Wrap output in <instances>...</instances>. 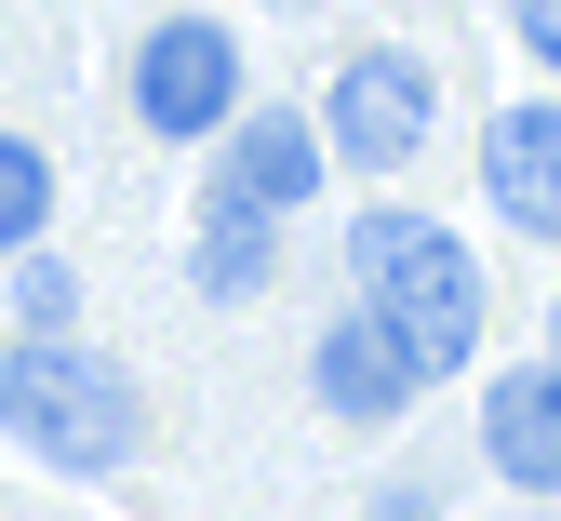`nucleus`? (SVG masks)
<instances>
[{
	"instance_id": "1",
	"label": "nucleus",
	"mask_w": 561,
	"mask_h": 521,
	"mask_svg": "<svg viewBox=\"0 0 561 521\" xmlns=\"http://www.w3.org/2000/svg\"><path fill=\"white\" fill-rule=\"evenodd\" d=\"M0 428H14L41 468H67V482H107L134 441H148V401H134L121 361L67 348V335H27L14 361H0Z\"/></svg>"
},
{
	"instance_id": "2",
	"label": "nucleus",
	"mask_w": 561,
	"mask_h": 521,
	"mask_svg": "<svg viewBox=\"0 0 561 521\" xmlns=\"http://www.w3.org/2000/svg\"><path fill=\"white\" fill-rule=\"evenodd\" d=\"M347 268H362L375 321L414 348V375H455L481 348V268H468L455 228H428V214H362V228H347Z\"/></svg>"
},
{
	"instance_id": "3",
	"label": "nucleus",
	"mask_w": 561,
	"mask_h": 521,
	"mask_svg": "<svg viewBox=\"0 0 561 521\" xmlns=\"http://www.w3.org/2000/svg\"><path fill=\"white\" fill-rule=\"evenodd\" d=\"M228 107H241V41L215 14L148 27V54H134V121H148V134H215Z\"/></svg>"
},
{
	"instance_id": "4",
	"label": "nucleus",
	"mask_w": 561,
	"mask_h": 521,
	"mask_svg": "<svg viewBox=\"0 0 561 521\" xmlns=\"http://www.w3.org/2000/svg\"><path fill=\"white\" fill-rule=\"evenodd\" d=\"M321 134H334V161H362V174L414 161V147H428V67H414V54H347Z\"/></svg>"
},
{
	"instance_id": "5",
	"label": "nucleus",
	"mask_w": 561,
	"mask_h": 521,
	"mask_svg": "<svg viewBox=\"0 0 561 521\" xmlns=\"http://www.w3.org/2000/svg\"><path fill=\"white\" fill-rule=\"evenodd\" d=\"M414 388H428V375H414V348H401V335H388L375 308H347V321L321 335V401H334L347 428H388V415H401Z\"/></svg>"
},
{
	"instance_id": "6",
	"label": "nucleus",
	"mask_w": 561,
	"mask_h": 521,
	"mask_svg": "<svg viewBox=\"0 0 561 521\" xmlns=\"http://www.w3.org/2000/svg\"><path fill=\"white\" fill-rule=\"evenodd\" d=\"M481 174H495V214L535 241H561V107H508L481 134Z\"/></svg>"
},
{
	"instance_id": "7",
	"label": "nucleus",
	"mask_w": 561,
	"mask_h": 521,
	"mask_svg": "<svg viewBox=\"0 0 561 521\" xmlns=\"http://www.w3.org/2000/svg\"><path fill=\"white\" fill-rule=\"evenodd\" d=\"M321 188V134L295 121V107H254L241 134H228V188L215 201H254V214H295Z\"/></svg>"
},
{
	"instance_id": "8",
	"label": "nucleus",
	"mask_w": 561,
	"mask_h": 521,
	"mask_svg": "<svg viewBox=\"0 0 561 521\" xmlns=\"http://www.w3.org/2000/svg\"><path fill=\"white\" fill-rule=\"evenodd\" d=\"M481 441H495V468H508L522 495H561V375H495Z\"/></svg>"
},
{
	"instance_id": "9",
	"label": "nucleus",
	"mask_w": 561,
	"mask_h": 521,
	"mask_svg": "<svg viewBox=\"0 0 561 521\" xmlns=\"http://www.w3.org/2000/svg\"><path fill=\"white\" fill-rule=\"evenodd\" d=\"M201 294H215V308L267 294V214L254 201H215V228H201Z\"/></svg>"
},
{
	"instance_id": "10",
	"label": "nucleus",
	"mask_w": 561,
	"mask_h": 521,
	"mask_svg": "<svg viewBox=\"0 0 561 521\" xmlns=\"http://www.w3.org/2000/svg\"><path fill=\"white\" fill-rule=\"evenodd\" d=\"M41 214H54V161L27 134H0V254H41Z\"/></svg>"
},
{
	"instance_id": "11",
	"label": "nucleus",
	"mask_w": 561,
	"mask_h": 521,
	"mask_svg": "<svg viewBox=\"0 0 561 521\" xmlns=\"http://www.w3.org/2000/svg\"><path fill=\"white\" fill-rule=\"evenodd\" d=\"M14 321H27V335H67V321H81V281H67L54 254H41V268H14Z\"/></svg>"
},
{
	"instance_id": "12",
	"label": "nucleus",
	"mask_w": 561,
	"mask_h": 521,
	"mask_svg": "<svg viewBox=\"0 0 561 521\" xmlns=\"http://www.w3.org/2000/svg\"><path fill=\"white\" fill-rule=\"evenodd\" d=\"M508 14H522V54H548V67H561V0H508Z\"/></svg>"
},
{
	"instance_id": "13",
	"label": "nucleus",
	"mask_w": 561,
	"mask_h": 521,
	"mask_svg": "<svg viewBox=\"0 0 561 521\" xmlns=\"http://www.w3.org/2000/svg\"><path fill=\"white\" fill-rule=\"evenodd\" d=\"M375 521H428V495H388V508H375Z\"/></svg>"
},
{
	"instance_id": "14",
	"label": "nucleus",
	"mask_w": 561,
	"mask_h": 521,
	"mask_svg": "<svg viewBox=\"0 0 561 521\" xmlns=\"http://www.w3.org/2000/svg\"><path fill=\"white\" fill-rule=\"evenodd\" d=\"M548 335H561V294H548Z\"/></svg>"
}]
</instances>
